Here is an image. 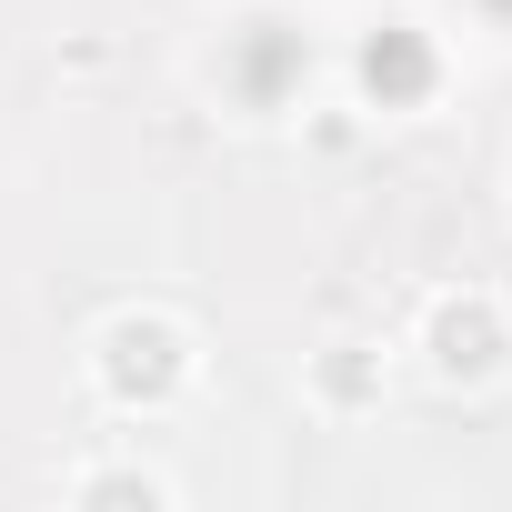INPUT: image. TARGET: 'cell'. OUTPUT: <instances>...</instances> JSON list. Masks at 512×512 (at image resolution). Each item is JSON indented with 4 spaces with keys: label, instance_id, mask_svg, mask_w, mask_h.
I'll use <instances>...</instances> for the list:
<instances>
[{
    "label": "cell",
    "instance_id": "cell-1",
    "mask_svg": "<svg viewBox=\"0 0 512 512\" xmlns=\"http://www.w3.org/2000/svg\"><path fill=\"white\" fill-rule=\"evenodd\" d=\"M201 382V342L181 312H111L91 332V392L111 412H171Z\"/></svg>",
    "mask_w": 512,
    "mask_h": 512
},
{
    "label": "cell",
    "instance_id": "cell-2",
    "mask_svg": "<svg viewBox=\"0 0 512 512\" xmlns=\"http://www.w3.org/2000/svg\"><path fill=\"white\" fill-rule=\"evenodd\" d=\"M412 352H422V372H432V382L482 392V382H502V372H512V312H502L492 292H432V302H422Z\"/></svg>",
    "mask_w": 512,
    "mask_h": 512
},
{
    "label": "cell",
    "instance_id": "cell-3",
    "mask_svg": "<svg viewBox=\"0 0 512 512\" xmlns=\"http://www.w3.org/2000/svg\"><path fill=\"white\" fill-rule=\"evenodd\" d=\"M382 392H392V362H382V342H362V332H332V342L302 362V402H312L322 422H362V412H382Z\"/></svg>",
    "mask_w": 512,
    "mask_h": 512
},
{
    "label": "cell",
    "instance_id": "cell-4",
    "mask_svg": "<svg viewBox=\"0 0 512 512\" xmlns=\"http://www.w3.org/2000/svg\"><path fill=\"white\" fill-rule=\"evenodd\" d=\"M61 492H71L81 512H101V502H131V512H171V502H181V482H171V472H151V462H81Z\"/></svg>",
    "mask_w": 512,
    "mask_h": 512
},
{
    "label": "cell",
    "instance_id": "cell-5",
    "mask_svg": "<svg viewBox=\"0 0 512 512\" xmlns=\"http://www.w3.org/2000/svg\"><path fill=\"white\" fill-rule=\"evenodd\" d=\"M502 211H512V171H502Z\"/></svg>",
    "mask_w": 512,
    "mask_h": 512
}]
</instances>
